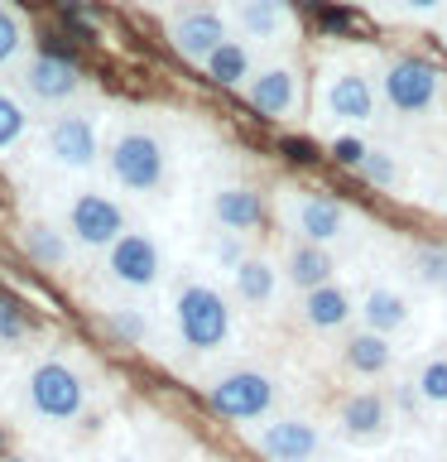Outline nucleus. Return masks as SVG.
<instances>
[{
	"label": "nucleus",
	"mask_w": 447,
	"mask_h": 462,
	"mask_svg": "<svg viewBox=\"0 0 447 462\" xmlns=\"http://www.w3.org/2000/svg\"><path fill=\"white\" fill-rule=\"evenodd\" d=\"M251 443L265 462H317L327 448V433L308 414H269L251 433Z\"/></svg>",
	"instance_id": "nucleus-10"
},
{
	"label": "nucleus",
	"mask_w": 447,
	"mask_h": 462,
	"mask_svg": "<svg viewBox=\"0 0 447 462\" xmlns=\"http://www.w3.org/2000/svg\"><path fill=\"white\" fill-rule=\"evenodd\" d=\"M279 280H284V270L274 265L269 255H245L241 270H231V294H236L245 309L265 313L269 303L279 299Z\"/></svg>",
	"instance_id": "nucleus-20"
},
{
	"label": "nucleus",
	"mask_w": 447,
	"mask_h": 462,
	"mask_svg": "<svg viewBox=\"0 0 447 462\" xmlns=\"http://www.w3.org/2000/svg\"><path fill=\"white\" fill-rule=\"evenodd\" d=\"M375 87L385 106L404 121H438L447 111V72L424 53H389Z\"/></svg>",
	"instance_id": "nucleus-1"
},
{
	"label": "nucleus",
	"mask_w": 447,
	"mask_h": 462,
	"mask_svg": "<svg viewBox=\"0 0 447 462\" xmlns=\"http://www.w3.org/2000/svg\"><path fill=\"white\" fill-rule=\"evenodd\" d=\"M279 375L265 366H226L222 375H212L202 395L226 424H265L279 410Z\"/></svg>",
	"instance_id": "nucleus-6"
},
{
	"label": "nucleus",
	"mask_w": 447,
	"mask_h": 462,
	"mask_svg": "<svg viewBox=\"0 0 447 462\" xmlns=\"http://www.w3.org/2000/svg\"><path fill=\"white\" fill-rule=\"evenodd\" d=\"M202 5H222V0H202Z\"/></svg>",
	"instance_id": "nucleus-39"
},
{
	"label": "nucleus",
	"mask_w": 447,
	"mask_h": 462,
	"mask_svg": "<svg viewBox=\"0 0 447 462\" xmlns=\"http://www.w3.org/2000/svg\"><path fill=\"white\" fill-rule=\"evenodd\" d=\"M106 173L121 193L150 198L169 183V140L144 121H125L106 140Z\"/></svg>",
	"instance_id": "nucleus-3"
},
{
	"label": "nucleus",
	"mask_w": 447,
	"mask_h": 462,
	"mask_svg": "<svg viewBox=\"0 0 447 462\" xmlns=\"http://www.w3.org/2000/svg\"><path fill=\"white\" fill-rule=\"evenodd\" d=\"M20 245H24V255L43 270H63L68 255H72V236L58 222H43V217H29V222L20 226Z\"/></svg>",
	"instance_id": "nucleus-22"
},
{
	"label": "nucleus",
	"mask_w": 447,
	"mask_h": 462,
	"mask_svg": "<svg viewBox=\"0 0 447 462\" xmlns=\"http://www.w3.org/2000/svg\"><path fill=\"white\" fill-rule=\"evenodd\" d=\"M356 318H360V328L395 337V332H404V328L414 323V303H409V294H404V289H395V284H370L366 294H360Z\"/></svg>",
	"instance_id": "nucleus-17"
},
{
	"label": "nucleus",
	"mask_w": 447,
	"mask_h": 462,
	"mask_svg": "<svg viewBox=\"0 0 447 462\" xmlns=\"http://www.w3.org/2000/svg\"><path fill=\"white\" fill-rule=\"evenodd\" d=\"M241 97L251 101V111H260L265 121H294L303 111V72L294 58H274L251 72V82L241 87Z\"/></svg>",
	"instance_id": "nucleus-12"
},
{
	"label": "nucleus",
	"mask_w": 447,
	"mask_h": 462,
	"mask_svg": "<svg viewBox=\"0 0 447 462\" xmlns=\"http://www.w3.org/2000/svg\"><path fill=\"white\" fill-rule=\"evenodd\" d=\"M245 255H251V251H245V236H241V231H216V236H212V265L216 270H241V260Z\"/></svg>",
	"instance_id": "nucleus-32"
},
{
	"label": "nucleus",
	"mask_w": 447,
	"mask_h": 462,
	"mask_svg": "<svg viewBox=\"0 0 447 462\" xmlns=\"http://www.w3.org/2000/svg\"><path fill=\"white\" fill-rule=\"evenodd\" d=\"M389 404H395V414H418V410H428L414 381H395V400H389Z\"/></svg>",
	"instance_id": "nucleus-34"
},
{
	"label": "nucleus",
	"mask_w": 447,
	"mask_h": 462,
	"mask_svg": "<svg viewBox=\"0 0 447 462\" xmlns=\"http://www.w3.org/2000/svg\"><path fill=\"white\" fill-rule=\"evenodd\" d=\"M212 222L222 231H241V236H251V231L265 226V193L251 183H222L212 193Z\"/></svg>",
	"instance_id": "nucleus-16"
},
{
	"label": "nucleus",
	"mask_w": 447,
	"mask_h": 462,
	"mask_svg": "<svg viewBox=\"0 0 447 462\" xmlns=\"http://www.w3.org/2000/svg\"><path fill=\"white\" fill-rule=\"evenodd\" d=\"M409 265H414V274H418L428 289L447 294V245H414Z\"/></svg>",
	"instance_id": "nucleus-30"
},
{
	"label": "nucleus",
	"mask_w": 447,
	"mask_h": 462,
	"mask_svg": "<svg viewBox=\"0 0 447 462\" xmlns=\"http://www.w3.org/2000/svg\"><path fill=\"white\" fill-rule=\"evenodd\" d=\"M169 318H173V337L197 356L222 352V346L236 337V309H231V299L207 280H183L173 289Z\"/></svg>",
	"instance_id": "nucleus-2"
},
{
	"label": "nucleus",
	"mask_w": 447,
	"mask_h": 462,
	"mask_svg": "<svg viewBox=\"0 0 447 462\" xmlns=\"http://www.w3.org/2000/svg\"><path fill=\"white\" fill-rule=\"evenodd\" d=\"M414 385L424 395L428 410H447V352L442 356H424L414 371Z\"/></svg>",
	"instance_id": "nucleus-29"
},
{
	"label": "nucleus",
	"mask_w": 447,
	"mask_h": 462,
	"mask_svg": "<svg viewBox=\"0 0 447 462\" xmlns=\"http://www.w3.org/2000/svg\"><path fill=\"white\" fill-rule=\"evenodd\" d=\"M29 332H34V323H29L24 303L0 289V352H20V346L29 342Z\"/></svg>",
	"instance_id": "nucleus-28"
},
{
	"label": "nucleus",
	"mask_w": 447,
	"mask_h": 462,
	"mask_svg": "<svg viewBox=\"0 0 447 462\" xmlns=\"http://www.w3.org/2000/svg\"><path fill=\"white\" fill-rule=\"evenodd\" d=\"M202 72L216 82V87H245L255 72V49L251 39H226L222 49H216L207 63H202Z\"/></svg>",
	"instance_id": "nucleus-25"
},
{
	"label": "nucleus",
	"mask_w": 447,
	"mask_h": 462,
	"mask_svg": "<svg viewBox=\"0 0 447 462\" xmlns=\"http://www.w3.org/2000/svg\"><path fill=\"white\" fill-rule=\"evenodd\" d=\"M342 366L351 375H385L389 366H395V337L370 332V328H356L351 337L342 342Z\"/></svg>",
	"instance_id": "nucleus-21"
},
{
	"label": "nucleus",
	"mask_w": 447,
	"mask_h": 462,
	"mask_svg": "<svg viewBox=\"0 0 447 462\" xmlns=\"http://www.w3.org/2000/svg\"><path fill=\"white\" fill-rule=\"evenodd\" d=\"M404 14H414V20H433V14L447 10V0H395Z\"/></svg>",
	"instance_id": "nucleus-35"
},
{
	"label": "nucleus",
	"mask_w": 447,
	"mask_h": 462,
	"mask_svg": "<svg viewBox=\"0 0 447 462\" xmlns=\"http://www.w3.org/2000/svg\"><path fill=\"white\" fill-rule=\"evenodd\" d=\"M20 410L39 424H78L87 410V381L63 356H39L20 375Z\"/></svg>",
	"instance_id": "nucleus-4"
},
{
	"label": "nucleus",
	"mask_w": 447,
	"mask_h": 462,
	"mask_svg": "<svg viewBox=\"0 0 447 462\" xmlns=\"http://www.w3.org/2000/svg\"><path fill=\"white\" fill-rule=\"evenodd\" d=\"M395 424V404L380 390H351L337 400V433L346 443H380Z\"/></svg>",
	"instance_id": "nucleus-15"
},
{
	"label": "nucleus",
	"mask_w": 447,
	"mask_h": 462,
	"mask_svg": "<svg viewBox=\"0 0 447 462\" xmlns=\"http://www.w3.org/2000/svg\"><path fill=\"white\" fill-rule=\"evenodd\" d=\"M245 39H279L288 29V0H231Z\"/></svg>",
	"instance_id": "nucleus-24"
},
{
	"label": "nucleus",
	"mask_w": 447,
	"mask_h": 462,
	"mask_svg": "<svg viewBox=\"0 0 447 462\" xmlns=\"http://www.w3.org/2000/svg\"><path fill=\"white\" fill-rule=\"evenodd\" d=\"M0 462H29V457H14V453H10V457H0Z\"/></svg>",
	"instance_id": "nucleus-37"
},
{
	"label": "nucleus",
	"mask_w": 447,
	"mask_h": 462,
	"mask_svg": "<svg viewBox=\"0 0 447 462\" xmlns=\"http://www.w3.org/2000/svg\"><path fill=\"white\" fill-rule=\"evenodd\" d=\"M356 309H360V299H356L346 284H337V280L308 289V294H303V303H298L303 323H308L313 332H337V328H346V323L356 318Z\"/></svg>",
	"instance_id": "nucleus-18"
},
{
	"label": "nucleus",
	"mask_w": 447,
	"mask_h": 462,
	"mask_svg": "<svg viewBox=\"0 0 447 462\" xmlns=\"http://www.w3.org/2000/svg\"><path fill=\"white\" fill-rule=\"evenodd\" d=\"M58 226L72 236V245L106 255L111 245L130 231V217L121 208V198L101 193V188H78V193L63 202V222H58Z\"/></svg>",
	"instance_id": "nucleus-8"
},
{
	"label": "nucleus",
	"mask_w": 447,
	"mask_h": 462,
	"mask_svg": "<svg viewBox=\"0 0 447 462\" xmlns=\"http://www.w3.org/2000/svg\"><path fill=\"white\" fill-rule=\"evenodd\" d=\"M442 49H447V24H442Z\"/></svg>",
	"instance_id": "nucleus-38"
},
{
	"label": "nucleus",
	"mask_w": 447,
	"mask_h": 462,
	"mask_svg": "<svg viewBox=\"0 0 447 462\" xmlns=\"http://www.w3.org/2000/svg\"><path fill=\"white\" fill-rule=\"evenodd\" d=\"M24 49H29V24H24V14L0 0V68L24 63V58H29Z\"/></svg>",
	"instance_id": "nucleus-27"
},
{
	"label": "nucleus",
	"mask_w": 447,
	"mask_h": 462,
	"mask_svg": "<svg viewBox=\"0 0 447 462\" xmlns=\"http://www.w3.org/2000/svg\"><path fill=\"white\" fill-rule=\"evenodd\" d=\"M360 179L366 183H375V188H399V179H404V169H399V159L389 154V150H370L366 159H360Z\"/></svg>",
	"instance_id": "nucleus-31"
},
{
	"label": "nucleus",
	"mask_w": 447,
	"mask_h": 462,
	"mask_svg": "<svg viewBox=\"0 0 447 462\" xmlns=\"http://www.w3.org/2000/svg\"><path fill=\"white\" fill-rule=\"evenodd\" d=\"M327 154H332V159H337V164H342V169H360V159H366V154H370V144H366V140H360V135H337V140H332V144H327Z\"/></svg>",
	"instance_id": "nucleus-33"
},
{
	"label": "nucleus",
	"mask_w": 447,
	"mask_h": 462,
	"mask_svg": "<svg viewBox=\"0 0 447 462\" xmlns=\"http://www.w3.org/2000/svg\"><path fill=\"white\" fill-rule=\"evenodd\" d=\"M279 150L294 159V164H317V144H308V140H284Z\"/></svg>",
	"instance_id": "nucleus-36"
},
{
	"label": "nucleus",
	"mask_w": 447,
	"mask_h": 462,
	"mask_svg": "<svg viewBox=\"0 0 447 462\" xmlns=\"http://www.w3.org/2000/svg\"><path fill=\"white\" fill-rule=\"evenodd\" d=\"M284 280L294 284L298 294H308V289L337 280V260H332L327 245H313V241L294 236L284 245Z\"/></svg>",
	"instance_id": "nucleus-19"
},
{
	"label": "nucleus",
	"mask_w": 447,
	"mask_h": 462,
	"mask_svg": "<svg viewBox=\"0 0 447 462\" xmlns=\"http://www.w3.org/2000/svg\"><path fill=\"white\" fill-rule=\"evenodd\" d=\"M231 39V24H226V14L216 10V5H187L178 10L169 20V43H173V53L187 58V63H207V58L222 49V43Z\"/></svg>",
	"instance_id": "nucleus-14"
},
{
	"label": "nucleus",
	"mask_w": 447,
	"mask_h": 462,
	"mask_svg": "<svg viewBox=\"0 0 447 462\" xmlns=\"http://www.w3.org/2000/svg\"><path fill=\"white\" fill-rule=\"evenodd\" d=\"M101 328L111 332L121 346H144L150 342V313L140 303H115V309L101 313Z\"/></svg>",
	"instance_id": "nucleus-26"
},
{
	"label": "nucleus",
	"mask_w": 447,
	"mask_h": 462,
	"mask_svg": "<svg viewBox=\"0 0 447 462\" xmlns=\"http://www.w3.org/2000/svg\"><path fill=\"white\" fill-rule=\"evenodd\" d=\"M20 92L34 101V106H49V111H63L78 101L82 92V68L72 63L68 53H29L20 63Z\"/></svg>",
	"instance_id": "nucleus-13"
},
{
	"label": "nucleus",
	"mask_w": 447,
	"mask_h": 462,
	"mask_svg": "<svg viewBox=\"0 0 447 462\" xmlns=\"http://www.w3.org/2000/svg\"><path fill=\"white\" fill-rule=\"evenodd\" d=\"M284 217L294 226V236L313 241V245H337L356 231V217L342 208L337 198H323V193H303V188H284Z\"/></svg>",
	"instance_id": "nucleus-9"
},
{
	"label": "nucleus",
	"mask_w": 447,
	"mask_h": 462,
	"mask_svg": "<svg viewBox=\"0 0 447 462\" xmlns=\"http://www.w3.org/2000/svg\"><path fill=\"white\" fill-rule=\"evenodd\" d=\"M29 135H34V101L20 87L0 82V159L14 154Z\"/></svg>",
	"instance_id": "nucleus-23"
},
{
	"label": "nucleus",
	"mask_w": 447,
	"mask_h": 462,
	"mask_svg": "<svg viewBox=\"0 0 447 462\" xmlns=\"http://www.w3.org/2000/svg\"><path fill=\"white\" fill-rule=\"evenodd\" d=\"M39 150L63 173H92L106 159V135H101V111L92 106H63L49 116L39 135Z\"/></svg>",
	"instance_id": "nucleus-5"
},
{
	"label": "nucleus",
	"mask_w": 447,
	"mask_h": 462,
	"mask_svg": "<svg viewBox=\"0 0 447 462\" xmlns=\"http://www.w3.org/2000/svg\"><path fill=\"white\" fill-rule=\"evenodd\" d=\"M380 111V87L351 58H332L317 72V116L327 125H370Z\"/></svg>",
	"instance_id": "nucleus-7"
},
{
	"label": "nucleus",
	"mask_w": 447,
	"mask_h": 462,
	"mask_svg": "<svg viewBox=\"0 0 447 462\" xmlns=\"http://www.w3.org/2000/svg\"><path fill=\"white\" fill-rule=\"evenodd\" d=\"M106 280L115 289H125V294H150V289L164 280V245H159L150 231L130 226L106 251Z\"/></svg>",
	"instance_id": "nucleus-11"
}]
</instances>
